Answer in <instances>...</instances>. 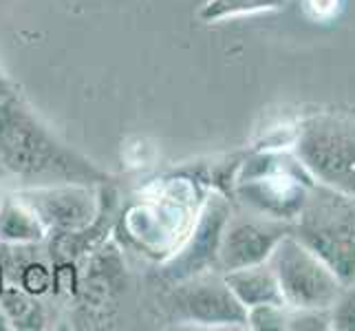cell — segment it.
Listing matches in <instances>:
<instances>
[{
  "mask_svg": "<svg viewBox=\"0 0 355 331\" xmlns=\"http://www.w3.org/2000/svg\"><path fill=\"white\" fill-rule=\"evenodd\" d=\"M230 214V199L223 192L210 190L205 194V201L188 237L164 261L162 274L170 285L197 274L218 272V248H221Z\"/></svg>",
  "mask_w": 355,
  "mask_h": 331,
  "instance_id": "52a82bcc",
  "label": "cell"
},
{
  "mask_svg": "<svg viewBox=\"0 0 355 331\" xmlns=\"http://www.w3.org/2000/svg\"><path fill=\"white\" fill-rule=\"evenodd\" d=\"M311 177L296 157L283 153H256L236 170L232 194L250 212L291 223L311 190Z\"/></svg>",
  "mask_w": 355,
  "mask_h": 331,
  "instance_id": "3957f363",
  "label": "cell"
},
{
  "mask_svg": "<svg viewBox=\"0 0 355 331\" xmlns=\"http://www.w3.org/2000/svg\"><path fill=\"white\" fill-rule=\"evenodd\" d=\"M7 329H14V325H11L9 316L3 309H0V331H7Z\"/></svg>",
  "mask_w": 355,
  "mask_h": 331,
  "instance_id": "ffe728a7",
  "label": "cell"
},
{
  "mask_svg": "<svg viewBox=\"0 0 355 331\" xmlns=\"http://www.w3.org/2000/svg\"><path fill=\"white\" fill-rule=\"evenodd\" d=\"M291 237L313 252L345 285L355 283V203L347 194L311 186Z\"/></svg>",
  "mask_w": 355,
  "mask_h": 331,
  "instance_id": "7a4b0ae2",
  "label": "cell"
},
{
  "mask_svg": "<svg viewBox=\"0 0 355 331\" xmlns=\"http://www.w3.org/2000/svg\"><path fill=\"white\" fill-rule=\"evenodd\" d=\"M293 157L313 181L355 199V126L342 119H309L293 139Z\"/></svg>",
  "mask_w": 355,
  "mask_h": 331,
  "instance_id": "5b68a950",
  "label": "cell"
},
{
  "mask_svg": "<svg viewBox=\"0 0 355 331\" xmlns=\"http://www.w3.org/2000/svg\"><path fill=\"white\" fill-rule=\"evenodd\" d=\"M46 230L40 219L31 212L29 205H24L14 192L3 194L0 201V243L7 245H40L46 241Z\"/></svg>",
  "mask_w": 355,
  "mask_h": 331,
  "instance_id": "7c38bea8",
  "label": "cell"
},
{
  "mask_svg": "<svg viewBox=\"0 0 355 331\" xmlns=\"http://www.w3.org/2000/svg\"><path fill=\"white\" fill-rule=\"evenodd\" d=\"M329 318L334 329L355 331V283L342 287L340 296L329 307Z\"/></svg>",
  "mask_w": 355,
  "mask_h": 331,
  "instance_id": "2e32d148",
  "label": "cell"
},
{
  "mask_svg": "<svg viewBox=\"0 0 355 331\" xmlns=\"http://www.w3.org/2000/svg\"><path fill=\"white\" fill-rule=\"evenodd\" d=\"M0 201H3V194H0Z\"/></svg>",
  "mask_w": 355,
  "mask_h": 331,
  "instance_id": "44dd1931",
  "label": "cell"
},
{
  "mask_svg": "<svg viewBox=\"0 0 355 331\" xmlns=\"http://www.w3.org/2000/svg\"><path fill=\"white\" fill-rule=\"evenodd\" d=\"M283 5L285 0H207L201 9V18L207 22H216L243 14H254V11L278 9Z\"/></svg>",
  "mask_w": 355,
  "mask_h": 331,
  "instance_id": "5bb4252c",
  "label": "cell"
},
{
  "mask_svg": "<svg viewBox=\"0 0 355 331\" xmlns=\"http://www.w3.org/2000/svg\"><path fill=\"white\" fill-rule=\"evenodd\" d=\"M33 298L35 296H31L29 291H24L20 285L5 283L3 280V285H0V309L9 316L14 329L16 327H24V329L40 327L42 309Z\"/></svg>",
  "mask_w": 355,
  "mask_h": 331,
  "instance_id": "4fadbf2b",
  "label": "cell"
},
{
  "mask_svg": "<svg viewBox=\"0 0 355 331\" xmlns=\"http://www.w3.org/2000/svg\"><path fill=\"white\" fill-rule=\"evenodd\" d=\"M285 305H259L248 309V327L252 329H287Z\"/></svg>",
  "mask_w": 355,
  "mask_h": 331,
  "instance_id": "e0dca14e",
  "label": "cell"
},
{
  "mask_svg": "<svg viewBox=\"0 0 355 331\" xmlns=\"http://www.w3.org/2000/svg\"><path fill=\"white\" fill-rule=\"evenodd\" d=\"M205 194L203 183L194 177H177L162 183L148 203L126 214L130 239L144 254L159 259V252H166L168 259L192 230Z\"/></svg>",
  "mask_w": 355,
  "mask_h": 331,
  "instance_id": "277c9868",
  "label": "cell"
},
{
  "mask_svg": "<svg viewBox=\"0 0 355 331\" xmlns=\"http://www.w3.org/2000/svg\"><path fill=\"white\" fill-rule=\"evenodd\" d=\"M18 285L29 291L31 296H42L49 291V287H53V274L42 263L27 261L20 263V276L16 278Z\"/></svg>",
  "mask_w": 355,
  "mask_h": 331,
  "instance_id": "9a60e30c",
  "label": "cell"
},
{
  "mask_svg": "<svg viewBox=\"0 0 355 331\" xmlns=\"http://www.w3.org/2000/svg\"><path fill=\"white\" fill-rule=\"evenodd\" d=\"M223 278L245 309L259 307V305H285L278 278L269 263L232 269V272H223Z\"/></svg>",
  "mask_w": 355,
  "mask_h": 331,
  "instance_id": "8fae6325",
  "label": "cell"
},
{
  "mask_svg": "<svg viewBox=\"0 0 355 331\" xmlns=\"http://www.w3.org/2000/svg\"><path fill=\"white\" fill-rule=\"evenodd\" d=\"M291 232V223L256 212L230 214L221 248H218V272L267 263L274 248Z\"/></svg>",
  "mask_w": 355,
  "mask_h": 331,
  "instance_id": "30bf717a",
  "label": "cell"
},
{
  "mask_svg": "<svg viewBox=\"0 0 355 331\" xmlns=\"http://www.w3.org/2000/svg\"><path fill=\"white\" fill-rule=\"evenodd\" d=\"M173 287L168 305L179 321L203 327H248V309L232 294L223 274H197Z\"/></svg>",
  "mask_w": 355,
  "mask_h": 331,
  "instance_id": "ba28073f",
  "label": "cell"
},
{
  "mask_svg": "<svg viewBox=\"0 0 355 331\" xmlns=\"http://www.w3.org/2000/svg\"><path fill=\"white\" fill-rule=\"evenodd\" d=\"M338 3L340 0H304V7H307V11L315 20H322V18H331L336 14Z\"/></svg>",
  "mask_w": 355,
  "mask_h": 331,
  "instance_id": "ac0fdd59",
  "label": "cell"
},
{
  "mask_svg": "<svg viewBox=\"0 0 355 331\" xmlns=\"http://www.w3.org/2000/svg\"><path fill=\"white\" fill-rule=\"evenodd\" d=\"M0 179L20 190L60 183L102 186L111 175L64 144L14 95L0 100Z\"/></svg>",
  "mask_w": 355,
  "mask_h": 331,
  "instance_id": "6da1fadb",
  "label": "cell"
},
{
  "mask_svg": "<svg viewBox=\"0 0 355 331\" xmlns=\"http://www.w3.org/2000/svg\"><path fill=\"white\" fill-rule=\"evenodd\" d=\"M267 263L278 278L287 309H329L345 287L313 252L291 237V232L280 239Z\"/></svg>",
  "mask_w": 355,
  "mask_h": 331,
  "instance_id": "8992f818",
  "label": "cell"
},
{
  "mask_svg": "<svg viewBox=\"0 0 355 331\" xmlns=\"http://www.w3.org/2000/svg\"><path fill=\"white\" fill-rule=\"evenodd\" d=\"M40 219L49 237L71 235L89 228L100 212V190L87 183L11 190Z\"/></svg>",
  "mask_w": 355,
  "mask_h": 331,
  "instance_id": "9c48e42d",
  "label": "cell"
},
{
  "mask_svg": "<svg viewBox=\"0 0 355 331\" xmlns=\"http://www.w3.org/2000/svg\"><path fill=\"white\" fill-rule=\"evenodd\" d=\"M14 95H16L14 84H11L9 78L0 71V100H7V97H14Z\"/></svg>",
  "mask_w": 355,
  "mask_h": 331,
  "instance_id": "d6986e66",
  "label": "cell"
}]
</instances>
